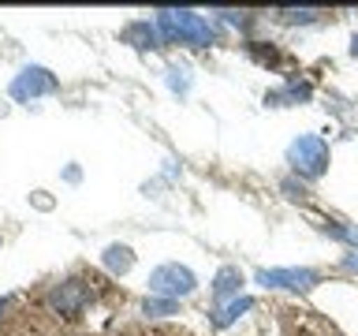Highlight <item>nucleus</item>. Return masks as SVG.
<instances>
[{
  "label": "nucleus",
  "mask_w": 358,
  "mask_h": 336,
  "mask_svg": "<svg viewBox=\"0 0 358 336\" xmlns=\"http://www.w3.org/2000/svg\"><path fill=\"white\" fill-rule=\"evenodd\" d=\"M343 265H347V269H355V273H358V251H355V254H347V258H343Z\"/></svg>",
  "instance_id": "4468645a"
},
{
  "label": "nucleus",
  "mask_w": 358,
  "mask_h": 336,
  "mask_svg": "<svg viewBox=\"0 0 358 336\" xmlns=\"http://www.w3.org/2000/svg\"><path fill=\"white\" fill-rule=\"evenodd\" d=\"M142 310L150 318H164V314H176V299H161V295H150L142 302Z\"/></svg>",
  "instance_id": "f8f14e48"
},
{
  "label": "nucleus",
  "mask_w": 358,
  "mask_h": 336,
  "mask_svg": "<svg viewBox=\"0 0 358 336\" xmlns=\"http://www.w3.org/2000/svg\"><path fill=\"white\" fill-rule=\"evenodd\" d=\"M194 288H198V276L190 273L187 265H179V262H164V265H157L150 273V295L179 302V299L194 295Z\"/></svg>",
  "instance_id": "7ed1b4c3"
},
{
  "label": "nucleus",
  "mask_w": 358,
  "mask_h": 336,
  "mask_svg": "<svg viewBox=\"0 0 358 336\" xmlns=\"http://www.w3.org/2000/svg\"><path fill=\"white\" fill-rule=\"evenodd\" d=\"M329 161H332V153H329V142L321 134H299L287 146V164L306 179H321L329 172Z\"/></svg>",
  "instance_id": "f03ea898"
},
{
  "label": "nucleus",
  "mask_w": 358,
  "mask_h": 336,
  "mask_svg": "<svg viewBox=\"0 0 358 336\" xmlns=\"http://www.w3.org/2000/svg\"><path fill=\"white\" fill-rule=\"evenodd\" d=\"M101 262H105V269L112 276H123V273H131V265H134V251L127 243H108L105 254H101Z\"/></svg>",
  "instance_id": "1a4fd4ad"
},
{
  "label": "nucleus",
  "mask_w": 358,
  "mask_h": 336,
  "mask_svg": "<svg viewBox=\"0 0 358 336\" xmlns=\"http://www.w3.org/2000/svg\"><path fill=\"white\" fill-rule=\"evenodd\" d=\"M317 15H321L317 8H280V11H276L280 22H313Z\"/></svg>",
  "instance_id": "9b49d317"
},
{
  "label": "nucleus",
  "mask_w": 358,
  "mask_h": 336,
  "mask_svg": "<svg viewBox=\"0 0 358 336\" xmlns=\"http://www.w3.org/2000/svg\"><path fill=\"white\" fill-rule=\"evenodd\" d=\"M45 302H49V310L56 314H83L86 302H90V288L83 284V280H64V284H56L49 295H45Z\"/></svg>",
  "instance_id": "423d86ee"
},
{
  "label": "nucleus",
  "mask_w": 358,
  "mask_h": 336,
  "mask_svg": "<svg viewBox=\"0 0 358 336\" xmlns=\"http://www.w3.org/2000/svg\"><path fill=\"white\" fill-rule=\"evenodd\" d=\"M157 30H161V38L168 41H179V45H198V49H206V45L217 41V30H213V22L206 15H198V11L190 8H164L157 11Z\"/></svg>",
  "instance_id": "f257e3e1"
},
{
  "label": "nucleus",
  "mask_w": 358,
  "mask_h": 336,
  "mask_svg": "<svg viewBox=\"0 0 358 336\" xmlns=\"http://www.w3.org/2000/svg\"><path fill=\"white\" fill-rule=\"evenodd\" d=\"M239 291H243V273H239V265H224L217 280H213V299L224 302V299H239Z\"/></svg>",
  "instance_id": "6e6552de"
},
{
  "label": "nucleus",
  "mask_w": 358,
  "mask_h": 336,
  "mask_svg": "<svg viewBox=\"0 0 358 336\" xmlns=\"http://www.w3.org/2000/svg\"><path fill=\"white\" fill-rule=\"evenodd\" d=\"M254 280L262 288H287V291H310L321 280L317 269H257Z\"/></svg>",
  "instance_id": "39448f33"
},
{
  "label": "nucleus",
  "mask_w": 358,
  "mask_h": 336,
  "mask_svg": "<svg viewBox=\"0 0 358 336\" xmlns=\"http://www.w3.org/2000/svg\"><path fill=\"white\" fill-rule=\"evenodd\" d=\"M351 56H358V34H355V38H351Z\"/></svg>",
  "instance_id": "2eb2a0df"
},
{
  "label": "nucleus",
  "mask_w": 358,
  "mask_h": 336,
  "mask_svg": "<svg viewBox=\"0 0 358 336\" xmlns=\"http://www.w3.org/2000/svg\"><path fill=\"white\" fill-rule=\"evenodd\" d=\"M120 38L127 45H134V49H157V45H161V30H157V22L138 19V22H127Z\"/></svg>",
  "instance_id": "0eeeda50"
},
{
  "label": "nucleus",
  "mask_w": 358,
  "mask_h": 336,
  "mask_svg": "<svg viewBox=\"0 0 358 336\" xmlns=\"http://www.w3.org/2000/svg\"><path fill=\"white\" fill-rule=\"evenodd\" d=\"M250 307H254V299H250V295H239V299L224 302V307L217 310V318H213V325H217V329H228V325L239 318L243 310H250Z\"/></svg>",
  "instance_id": "9d476101"
},
{
  "label": "nucleus",
  "mask_w": 358,
  "mask_h": 336,
  "mask_svg": "<svg viewBox=\"0 0 358 336\" xmlns=\"http://www.w3.org/2000/svg\"><path fill=\"white\" fill-rule=\"evenodd\" d=\"M56 86H60V78H56V75L49 71V67H41V64H27L15 78H11L8 94L15 97V101H38V97L56 94Z\"/></svg>",
  "instance_id": "20e7f679"
},
{
  "label": "nucleus",
  "mask_w": 358,
  "mask_h": 336,
  "mask_svg": "<svg viewBox=\"0 0 358 336\" xmlns=\"http://www.w3.org/2000/svg\"><path fill=\"white\" fill-rule=\"evenodd\" d=\"M34 202H38V206H41V209H49V206H52V202H49V198H45V190H34Z\"/></svg>",
  "instance_id": "ddd939ff"
}]
</instances>
